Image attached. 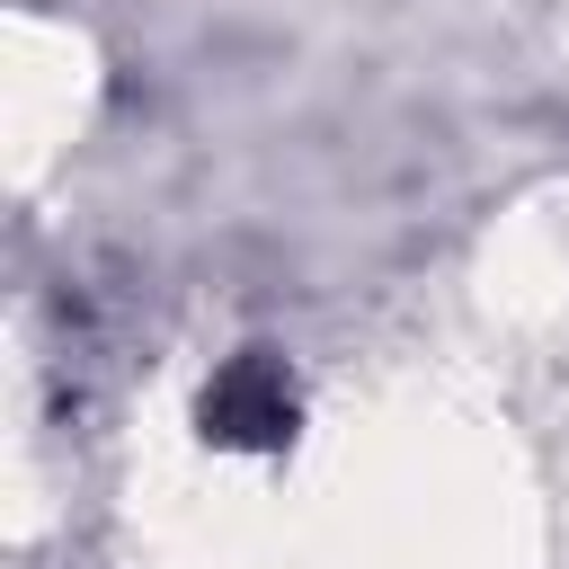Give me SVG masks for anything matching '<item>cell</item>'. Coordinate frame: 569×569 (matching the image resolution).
<instances>
[{"instance_id":"6da1fadb","label":"cell","mask_w":569,"mask_h":569,"mask_svg":"<svg viewBox=\"0 0 569 569\" xmlns=\"http://www.w3.org/2000/svg\"><path fill=\"white\" fill-rule=\"evenodd\" d=\"M204 427L222 436V445H276L284 427H293V391H284V373L276 365H231L213 391H204Z\"/></svg>"}]
</instances>
